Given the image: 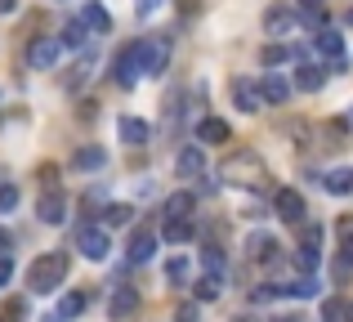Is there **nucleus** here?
<instances>
[{
    "instance_id": "32",
    "label": "nucleus",
    "mask_w": 353,
    "mask_h": 322,
    "mask_svg": "<svg viewBox=\"0 0 353 322\" xmlns=\"http://www.w3.org/2000/svg\"><path fill=\"white\" fill-rule=\"evenodd\" d=\"M14 206H18V183H0V215H9Z\"/></svg>"
},
{
    "instance_id": "10",
    "label": "nucleus",
    "mask_w": 353,
    "mask_h": 322,
    "mask_svg": "<svg viewBox=\"0 0 353 322\" xmlns=\"http://www.w3.org/2000/svg\"><path fill=\"white\" fill-rule=\"evenodd\" d=\"M134 309H139V291H134V287H117L112 300H108V314H112V322L134 318Z\"/></svg>"
},
{
    "instance_id": "17",
    "label": "nucleus",
    "mask_w": 353,
    "mask_h": 322,
    "mask_svg": "<svg viewBox=\"0 0 353 322\" xmlns=\"http://www.w3.org/2000/svg\"><path fill=\"white\" fill-rule=\"evenodd\" d=\"M264 27H268V32H273V36H286V32H291V27H295V14H291V9H286V5H273V9H268V14H264Z\"/></svg>"
},
{
    "instance_id": "18",
    "label": "nucleus",
    "mask_w": 353,
    "mask_h": 322,
    "mask_svg": "<svg viewBox=\"0 0 353 322\" xmlns=\"http://www.w3.org/2000/svg\"><path fill=\"white\" fill-rule=\"evenodd\" d=\"M72 165H77V170H103V165H108V152L94 148V143H85V148H77Z\"/></svg>"
},
{
    "instance_id": "4",
    "label": "nucleus",
    "mask_w": 353,
    "mask_h": 322,
    "mask_svg": "<svg viewBox=\"0 0 353 322\" xmlns=\"http://www.w3.org/2000/svg\"><path fill=\"white\" fill-rule=\"evenodd\" d=\"M224 174L233 183H259L264 179V161H259L255 152H233V157L224 161Z\"/></svg>"
},
{
    "instance_id": "37",
    "label": "nucleus",
    "mask_w": 353,
    "mask_h": 322,
    "mask_svg": "<svg viewBox=\"0 0 353 322\" xmlns=\"http://www.w3.org/2000/svg\"><path fill=\"white\" fill-rule=\"evenodd\" d=\"M340 237H353V215H345V219H340Z\"/></svg>"
},
{
    "instance_id": "16",
    "label": "nucleus",
    "mask_w": 353,
    "mask_h": 322,
    "mask_svg": "<svg viewBox=\"0 0 353 322\" xmlns=\"http://www.w3.org/2000/svg\"><path fill=\"white\" fill-rule=\"evenodd\" d=\"M197 139L201 143H228L233 130H228V121H219V117H206V121L197 125Z\"/></svg>"
},
{
    "instance_id": "13",
    "label": "nucleus",
    "mask_w": 353,
    "mask_h": 322,
    "mask_svg": "<svg viewBox=\"0 0 353 322\" xmlns=\"http://www.w3.org/2000/svg\"><path fill=\"white\" fill-rule=\"evenodd\" d=\"M233 103L241 112H259V108H264V94H259V85H250V81H233Z\"/></svg>"
},
{
    "instance_id": "39",
    "label": "nucleus",
    "mask_w": 353,
    "mask_h": 322,
    "mask_svg": "<svg viewBox=\"0 0 353 322\" xmlns=\"http://www.w3.org/2000/svg\"><path fill=\"white\" fill-rule=\"evenodd\" d=\"M18 9V0H0V14H14Z\"/></svg>"
},
{
    "instance_id": "9",
    "label": "nucleus",
    "mask_w": 353,
    "mask_h": 322,
    "mask_svg": "<svg viewBox=\"0 0 353 322\" xmlns=\"http://www.w3.org/2000/svg\"><path fill=\"white\" fill-rule=\"evenodd\" d=\"M152 251H157V233H152V228H134V233H130V246H125L130 264L152 260Z\"/></svg>"
},
{
    "instance_id": "31",
    "label": "nucleus",
    "mask_w": 353,
    "mask_h": 322,
    "mask_svg": "<svg viewBox=\"0 0 353 322\" xmlns=\"http://www.w3.org/2000/svg\"><path fill=\"white\" fill-rule=\"evenodd\" d=\"M259 59H264V68H277V63L291 59V50H286V45H264V54H259Z\"/></svg>"
},
{
    "instance_id": "26",
    "label": "nucleus",
    "mask_w": 353,
    "mask_h": 322,
    "mask_svg": "<svg viewBox=\"0 0 353 322\" xmlns=\"http://www.w3.org/2000/svg\"><path fill=\"white\" fill-rule=\"evenodd\" d=\"M59 314L63 318H81V314H85V296H81V291H72V296H63V305H59Z\"/></svg>"
},
{
    "instance_id": "5",
    "label": "nucleus",
    "mask_w": 353,
    "mask_h": 322,
    "mask_svg": "<svg viewBox=\"0 0 353 322\" xmlns=\"http://www.w3.org/2000/svg\"><path fill=\"white\" fill-rule=\"evenodd\" d=\"M77 251L85 255V260H108V251H112V242H108V228H99V224H81V233H77Z\"/></svg>"
},
{
    "instance_id": "34",
    "label": "nucleus",
    "mask_w": 353,
    "mask_h": 322,
    "mask_svg": "<svg viewBox=\"0 0 353 322\" xmlns=\"http://www.w3.org/2000/svg\"><path fill=\"white\" fill-rule=\"evenodd\" d=\"M215 296H219V278H210V273H206V278L197 282V300H215Z\"/></svg>"
},
{
    "instance_id": "35",
    "label": "nucleus",
    "mask_w": 353,
    "mask_h": 322,
    "mask_svg": "<svg viewBox=\"0 0 353 322\" xmlns=\"http://www.w3.org/2000/svg\"><path fill=\"white\" fill-rule=\"evenodd\" d=\"M14 282V255H0V287Z\"/></svg>"
},
{
    "instance_id": "14",
    "label": "nucleus",
    "mask_w": 353,
    "mask_h": 322,
    "mask_svg": "<svg viewBox=\"0 0 353 322\" xmlns=\"http://www.w3.org/2000/svg\"><path fill=\"white\" fill-rule=\"evenodd\" d=\"M259 94H264V103H286V99H291V81L268 72V77L259 81Z\"/></svg>"
},
{
    "instance_id": "27",
    "label": "nucleus",
    "mask_w": 353,
    "mask_h": 322,
    "mask_svg": "<svg viewBox=\"0 0 353 322\" xmlns=\"http://www.w3.org/2000/svg\"><path fill=\"white\" fill-rule=\"evenodd\" d=\"M327 192H336V197H345V192H353V170H336L327 179Z\"/></svg>"
},
{
    "instance_id": "38",
    "label": "nucleus",
    "mask_w": 353,
    "mask_h": 322,
    "mask_svg": "<svg viewBox=\"0 0 353 322\" xmlns=\"http://www.w3.org/2000/svg\"><path fill=\"white\" fill-rule=\"evenodd\" d=\"M179 322H197V309H179Z\"/></svg>"
},
{
    "instance_id": "33",
    "label": "nucleus",
    "mask_w": 353,
    "mask_h": 322,
    "mask_svg": "<svg viewBox=\"0 0 353 322\" xmlns=\"http://www.w3.org/2000/svg\"><path fill=\"white\" fill-rule=\"evenodd\" d=\"M345 314H349L345 300H327V305H322V322H340Z\"/></svg>"
},
{
    "instance_id": "20",
    "label": "nucleus",
    "mask_w": 353,
    "mask_h": 322,
    "mask_svg": "<svg viewBox=\"0 0 353 322\" xmlns=\"http://www.w3.org/2000/svg\"><path fill=\"white\" fill-rule=\"evenodd\" d=\"M322 85H327V72L313 68V63H304V68L295 72V90H304V94H313V90H322Z\"/></svg>"
},
{
    "instance_id": "29",
    "label": "nucleus",
    "mask_w": 353,
    "mask_h": 322,
    "mask_svg": "<svg viewBox=\"0 0 353 322\" xmlns=\"http://www.w3.org/2000/svg\"><path fill=\"white\" fill-rule=\"evenodd\" d=\"M165 282H174V287H183V282H188V260H179V255H174V260L165 264Z\"/></svg>"
},
{
    "instance_id": "25",
    "label": "nucleus",
    "mask_w": 353,
    "mask_h": 322,
    "mask_svg": "<svg viewBox=\"0 0 353 322\" xmlns=\"http://www.w3.org/2000/svg\"><path fill=\"white\" fill-rule=\"evenodd\" d=\"M318 278H295L291 282V287H286V296H300V300H313V296H318Z\"/></svg>"
},
{
    "instance_id": "19",
    "label": "nucleus",
    "mask_w": 353,
    "mask_h": 322,
    "mask_svg": "<svg viewBox=\"0 0 353 322\" xmlns=\"http://www.w3.org/2000/svg\"><path fill=\"white\" fill-rule=\"evenodd\" d=\"M81 23H85L94 36L112 32V18H108V9H103V5H85V9H81Z\"/></svg>"
},
{
    "instance_id": "45",
    "label": "nucleus",
    "mask_w": 353,
    "mask_h": 322,
    "mask_svg": "<svg viewBox=\"0 0 353 322\" xmlns=\"http://www.w3.org/2000/svg\"><path fill=\"white\" fill-rule=\"evenodd\" d=\"M349 23H353V9H349Z\"/></svg>"
},
{
    "instance_id": "1",
    "label": "nucleus",
    "mask_w": 353,
    "mask_h": 322,
    "mask_svg": "<svg viewBox=\"0 0 353 322\" xmlns=\"http://www.w3.org/2000/svg\"><path fill=\"white\" fill-rule=\"evenodd\" d=\"M68 264H72V260H68L63 251H45L41 260L27 269V287H32L36 296H50V291H59L63 278H68Z\"/></svg>"
},
{
    "instance_id": "23",
    "label": "nucleus",
    "mask_w": 353,
    "mask_h": 322,
    "mask_svg": "<svg viewBox=\"0 0 353 322\" xmlns=\"http://www.w3.org/2000/svg\"><path fill=\"white\" fill-rule=\"evenodd\" d=\"M250 260H255V264H273L277 260V242H273V237H264V233L250 237Z\"/></svg>"
},
{
    "instance_id": "41",
    "label": "nucleus",
    "mask_w": 353,
    "mask_h": 322,
    "mask_svg": "<svg viewBox=\"0 0 353 322\" xmlns=\"http://www.w3.org/2000/svg\"><path fill=\"white\" fill-rule=\"evenodd\" d=\"M273 322H304L300 314H282V318H273Z\"/></svg>"
},
{
    "instance_id": "21",
    "label": "nucleus",
    "mask_w": 353,
    "mask_h": 322,
    "mask_svg": "<svg viewBox=\"0 0 353 322\" xmlns=\"http://www.w3.org/2000/svg\"><path fill=\"white\" fill-rule=\"evenodd\" d=\"M192 206H197L192 192H170V197H165V219H188Z\"/></svg>"
},
{
    "instance_id": "2",
    "label": "nucleus",
    "mask_w": 353,
    "mask_h": 322,
    "mask_svg": "<svg viewBox=\"0 0 353 322\" xmlns=\"http://www.w3.org/2000/svg\"><path fill=\"white\" fill-rule=\"evenodd\" d=\"M112 77H117V85H134L139 77H148V68H143V41H134V45H125V50L117 54V63H112Z\"/></svg>"
},
{
    "instance_id": "7",
    "label": "nucleus",
    "mask_w": 353,
    "mask_h": 322,
    "mask_svg": "<svg viewBox=\"0 0 353 322\" xmlns=\"http://www.w3.org/2000/svg\"><path fill=\"white\" fill-rule=\"evenodd\" d=\"M318 246H322V228H318V224H313V228H304V233H300V255H295V264H300L304 273H309V269H318V260H322V251H318Z\"/></svg>"
},
{
    "instance_id": "8",
    "label": "nucleus",
    "mask_w": 353,
    "mask_h": 322,
    "mask_svg": "<svg viewBox=\"0 0 353 322\" xmlns=\"http://www.w3.org/2000/svg\"><path fill=\"white\" fill-rule=\"evenodd\" d=\"M273 210L286 219V224H300V219H304V197L295 188H277L273 192Z\"/></svg>"
},
{
    "instance_id": "3",
    "label": "nucleus",
    "mask_w": 353,
    "mask_h": 322,
    "mask_svg": "<svg viewBox=\"0 0 353 322\" xmlns=\"http://www.w3.org/2000/svg\"><path fill=\"white\" fill-rule=\"evenodd\" d=\"M59 54H63L59 36H36V41L27 45V68L32 72H50L54 63H59Z\"/></svg>"
},
{
    "instance_id": "40",
    "label": "nucleus",
    "mask_w": 353,
    "mask_h": 322,
    "mask_svg": "<svg viewBox=\"0 0 353 322\" xmlns=\"http://www.w3.org/2000/svg\"><path fill=\"white\" fill-rule=\"evenodd\" d=\"M0 255H9V233L0 228Z\"/></svg>"
},
{
    "instance_id": "12",
    "label": "nucleus",
    "mask_w": 353,
    "mask_h": 322,
    "mask_svg": "<svg viewBox=\"0 0 353 322\" xmlns=\"http://www.w3.org/2000/svg\"><path fill=\"white\" fill-rule=\"evenodd\" d=\"M165 63H170V41H143V68H148V77H157Z\"/></svg>"
},
{
    "instance_id": "6",
    "label": "nucleus",
    "mask_w": 353,
    "mask_h": 322,
    "mask_svg": "<svg viewBox=\"0 0 353 322\" xmlns=\"http://www.w3.org/2000/svg\"><path fill=\"white\" fill-rule=\"evenodd\" d=\"M36 215H41V224H63L68 219V197L59 188H45L41 201H36Z\"/></svg>"
},
{
    "instance_id": "22",
    "label": "nucleus",
    "mask_w": 353,
    "mask_h": 322,
    "mask_svg": "<svg viewBox=\"0 0 353 322\" xmlns=\"http://www.w3.org/2000/svg\"><path fill=\"white\" fill-rule=\"evenodd\" d=\"M59 41H63V50H81V45L90 41V27L81 23V18H72V23L63 27V36H59Z\"/></svg>"
},
{
    "instance_id": "15",
    "label": "nucleus",
    "mask_w": 353,
    "mask_h": 322,
    "mask_svg": "<svg viewBox=\"0 0 353 322\" xmlns=\"http://www.w3.org/2000/svg\"><path fill=\"white\" fill-rule=\"evenodd\" d=\"M174 170H179L183 179H197V174L206 170V152H201V148H183L179 161H174Z\"/></svg>"
},
{
    "instance_id": "30",
    "label": "nucleus",
    "mask_w": 353,
    "mask_h": 322,
    "mask_svg": "<svg viewBox=\"0 0 353 322\" xmlns=\"http://www.w3.org/2000/svg\"><path fill=\"white\" fill-rule=\"evenodd\" d=\"M130 215H134V210H130L125 201H117V206H108V210H103V219H108V224H112V228H121V224H130Z\"/></svg>"
},
{
    "instance_id": "11",
    "label": "nucleus",
    "mask_w": 353,
    "mask_h": 322,
    "mask_svg": "<svg viewBox=\"0 0 353 322\" xmlns=\"http://www.w3.org/2000/svg\"><path fill=\"white\" fill-rule=\"evenodd\" d=\"M117 134H121V143H130V148H143L148 143V121H139V117H121L117 121Z\"/></svg>"
},
{
    "instance_id": "28",
    "label": "nucleus",
    "mask_w": 353,
    "mask_h": 322,
    "mask_svg": "<svg viewBox=\"0 0 353 322\" xmlns=\"http://www.w3.org/2000/svg\"><path fill=\"white\" fill-rule=\"evenodd\" d=\"M201 269H206L210 278H219V273H224V255H219L215 246H206V251H201Z\"/></svg>"
},
{
    "instance_id": "36",
    "label": "nucleus",
    "mask_w": 353,
    "mask_h": 322,
    "mask_svg": "<svg viewBox=\"0 0 353 322\" xmlns=\"http://www.w3.org/2000/svg\"><path fill=\"white\" fill-rule=\"evenodd\" d=\"M353 269V237H345V246H340V273Z\"/></svg>"
},
{
    "instance_id": "44",
    "label": "nucleus",
    "mask_w": 353,
    "mask_h": 322,
    "mask_svg": "<svg viewBox=\"0 0 353 322\" xmlns=\"http://www.w3.org/2000/svg\"><path fill=\"white\" fill-rule=\"evenodd\" d=\"M345 318H349V322H353V305H349V314H345Z\"/></svg>"
},
{
    "instance_id": "46",
    "label": "nucleus",
    "mask_w": 353,
    "mask_h": 322,
    "mask_svg": "<svg viewBox=\"0 0 353 322\" xmlns=\"http://www.w3.org/2000/svg\"><path fill=\"white\" fill-rule=\"evenodd\" d=\"M0 322H9V318H0Z\"/></svg>"
},
{
    "instance_id": "24",
    "label": "nucleus",
    "mask_w": 353,
    "mask_h": 322,
    "mask_svg": "<svg viewBox=\"0 0 353 322\" xmlns=\"http://www.w3.org/2000/svg\"><path fill=\"white\" fill-rule=\"evenodd\" d=\"M165 242H188L192 237V219H165Z\"/></svg>"
},
{
    "instance_id": "43",
    "label": "nucleus",
    "mask_w": 353,
    "mask_h": 322,
    "mask_svg": "<svg viewBox=\"0 0 353 322\" xmlns=\"http://www.w3.org/2000/svg\"><path fill=\"white\" fill-rule=\"evenodd\" d=\"M41 322H68V318H63V314H50V318H41Z\"/></svg>"
},
{
    "instance_id": "42",
    "label": "nucleus",
    "mask_w": 353,
    "mask_h": 322,
    "mask_svg": "<svg viewBox=\"0 0 353 322\" xmlns=\"http://www.w3.org/2000/svg\"><path fill=\"white\" fill-rule=\"evenodd\" d=\"M300 5H304V9H322V0H300Z\"/></svg>"
}]
</instances>
